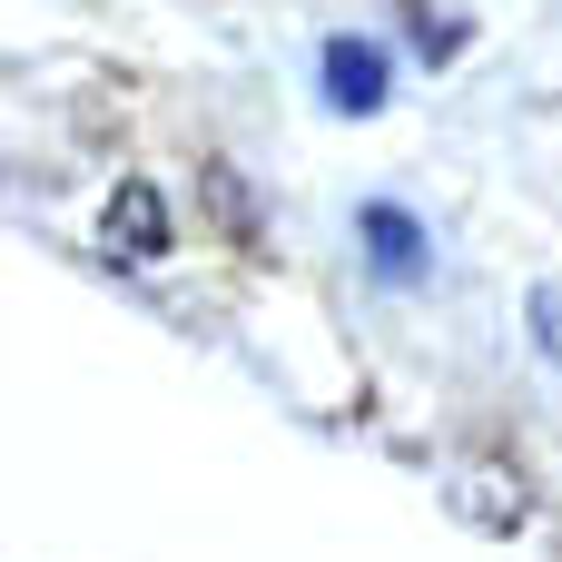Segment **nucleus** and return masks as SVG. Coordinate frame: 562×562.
<instances>
[{"label": "nucleus", "instance_id": "nucleus-2", "mask_svg": "<svg viewBox=\"0 0 562 562\" xmlns=\"http://www.w3.org/2000/svg\"><path fill=\"white\" fill-rule=\"evenodd\" d=\"M356 247H366V267H375L385 286H425V267H435L425 217L395 207V198H366V207H356Z\"/></svg>", "mask_w": 562, "mask_h": 562}, {"label": "nucleus", "instance_id": "nucleus-1", "mask_svg": "<svg viewBox=\"0 0 562 562\" xmlns=\"http://www.w3.org/2000/svg\"><path fill=\"white\" fill-rule=\"evenodd\" d=\"M316 89H326L336 119H375L385 89H395V69H385V49H375L366 30H336V40L316 49Z\"/></svg>", "mask_w": 562, "mask_h": 562}, {"label": "nucleus", "instance_id": "nucleus-4", "mask_svg": "<svg viewBox=\"0 0 562 562\" xmlns=\"http://www.w3.org/2000/svg\"><path fill=\"white\" fill-rule=\"evenodd\" d=\"M533 326H543V346H553V366H562V286H533Z\"/></svg>", "mask_w": 562, "mask_h": 562}, {"label": "nucleus", "instance_id": "nucleus-3", "mask_svg": "<svg viewBox=\"0 0 562 562\" xmlns=\"http://www.w3.org/2000/svg\"><path fill=\"white\" fill-rule=\"evenodd\" d=\"M99 247H109V257H158V247H168V198H158L148 178H128V188L109 198V217H99Z\"/></svg>", "mask_w": 562, "mask_h": 562}]
</instances>
